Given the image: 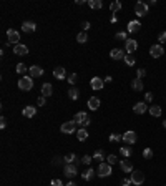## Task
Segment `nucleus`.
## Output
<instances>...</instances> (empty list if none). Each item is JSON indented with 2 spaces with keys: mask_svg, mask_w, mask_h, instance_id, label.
Here are the masks:
<instances>
[{
  "mask_svg": "<svg viewBox=\"0 0 166 186\" xmlns=\"http://www.w3.org/2000/svg\"><path fill=\"white\" fill-rule=\"evenodd\" d=\"M73 121H75L76 125H81L83 128L90 125V118H88V115H86L85 112H78V113H76L75 118H73Z\"/></svg>",
  "mask_w": 166,
  "mask_h": 186,
  "instance_id": "nucleus-1",
  "label": "nucleus"
},
{
  "mask_svg": "<svg viewBox=\"0 0 166 186\" xmlns=\"http://www.w3.org/2000/svg\"><path fill=\"white\" fill-rule=\"evenodd\" d=\"M19 88L20 90H25V91L32 90L33 88V80H32V77H22L19 80Z\"/></svg>",
  "mask_w": 166,
  "mask_h": 186,
  "instance_id": "nucleus-2",
  "label": "nucleus"
},
{
  "mask_svg": "<svg viewBox=\"0 0 166 186\" xmlns=\"http://www.w3.org/2000/svg\"><path fill=\"white\" fill-rule=\"evenodd\" d=\"M98 176L100 178H106V176H110L111 174V165H108V163H100V166H98Z\"/></svg>",
  "mask_w": 166,
  "mask_h": 186,
  "instance_id": "nucleus-3",
  "label": "nucleus"
},
{
  "mask_svg": "<svg viewBox=\"0 0 166 186\" xmlns=\"http://www.w3.org/2000/svg\"><path fill=\"white\" fill-rule=\"evenodd\" d=\"M135 14L138 17H145L148 14V3L145 2H136L135 3Z\"/></svg>",
  "mask_w": 166,
  "mask_h": 186,
  "instance_id": "nucleus-4",
  "label": "nucleus"
},
{
  "mask_svg": "<svg viewBox=\"0 0 166 186\" xmlns=\"http://www.w3.org/2000/svg\"><path fill=\"white\" fill-rule=\"evenodd\" d=\"M75 126H76V123L72 120V121H65V123L62 125V133H65V135H72V133H75Z\"/></svg>",
  "mask_w": 166,
  "mask_h": 186,
  "instance_id": "nucleus-5",
  "label": "nucleus"
},
{
  "mask_svg": "<svg viewBox=\"0 0 166 186\" xmlns=\"http://www.w3.org/2000/svg\"><path fill=\"white\" fill-rule=\"evenodd\" d=\"M130 179H131V183L135 186H140V184H143V181H145V174L141 173V171H133Z\"/></svg>",
  "mask_w": 166,
  "mask_h": 186,
  "instance_id": "nucleus-6",
  "label": "nucleus"
},
{
  "mask_svg": "<svg viewBox=\"0 0 166 186\" xmlns=\"http://www.w3.org/2000/svg\"><path fill=\"white\" fill-rule=\"evenodd\" d=\"M136 48H138V43H136V40L128 38L126 42H124V50H126V53H135Z\"/></svg>",
  "mask_w": 166,
  "mask_h": 186,
  "instance_id": "nucleus-7",
  "label": "nucleus"
},
{
  "mask_svg": "<svg viewBox=\"0 0 166 186\" xmlns=\"http://www.w3.org/2000/svg\"><path fill=\"white\" fill-rule=\"evenodd\" d=\"M136 140H138V138H136V133H135V131L130 130V131H126V133H123V141L126 143V145L136 143Z\"/></svg>",
  "mask_w": 166,
  "mask_h": 186,
  "instance_id": "nucleus-8",
  "label": "nucleus"
},
{
  "mask_svg": "<svg viewBox=\"0 0 166 186\" xmlns=\"http://www.w3.org/2000/svg\"><path fill=\"white\" fill-rule=\"evenodd\" d=\"M7 37H8V43H14V45H19V40H20V33L17 30H10L7 32Z\"/></svg>",
  "mask_w": 166,
  "mask_h": 186,
  "instance_id": "nucleus-9",
  "label": "nucleus"
},
{
  "mask_svg": "<svg viewBox=\"0 0 166 186\" xmlns=\"http://www.w3.org/2000/svg\"><path fill=\"white\" fill-rule=\"evenodd\" d=\"M140 28H141V23L138 20H130L128 22V25H126V30L130 33H136V32H140Z\"/></svg>",
  "mask_w": 166,
  "mask_h": 186,
  "instance_id": "nucleus-10",
  "label": "nucleus"
},
{
  "mask_svg": "<svg viewBox=\"0 0 166 186\" xmlns=\"http://www.w3.org/2000/svg\"><path fill=\"white\" fill-rule=\"evenodd\" d=\"M163 53H164V48H163L161 45H153L151 48H150V55H151L153 58H159Z\"/></svg>",
  "mask_w": 166,
  "mask_h": 186,
  "instance_id": "nucleus-11",
  "label": "nucleus"
},
{
  "mask_svg": "<svg viewBox=\"0 0 166 186\" xmlns=\"http://www.w3.org/2000/svg\"><path fill=\"white\" fill-rule=\"evenodd\" d=\"M90 85H91V88H93V90H102V88H103V85H105V80H103V78H100V77H93L91 81H90Z\"/></svg>",
  "mask_w": 166,
  "mask_h": 186,
  "instance_id": "nucleus-12",
  "label": "nucleus"
},
{
  "mask_svg": "<svg viewBox=\"0 0 166 186\" xmlns=\"http://www.w3.org/2000/svg\"><path fill=\"white\" fill-rule=\"evenodd\" d=\"M28 72H30L32 78H37V77H42V75H43V68L38 67V65H33V67L28 68Z\"/></svg>",
  "mask_w": 166,
  "mask_h": 186,
  "instance_id": "nucleus-13",
  "label": "nucleus"
},
{
  "mask_svg": "<svg viewBox=\"0 0 166 186\" xmlns=\"http://www.w3.org/2000/svg\"><path fill=\"white\" fill-rule=\"evenodd\" d=\"M120 168H121V171H124V173H133V165H131V161H130V160H121L120 161Z\"/></svg>",
  "mask_w": 166,
  "mask_h": 186,
  "instance_id": "nucleus-14",
  "label": "nucleus"
},
{
  "mask_svg": "<svg viewBox=\"0 0 166 186\" xmlns=\"http://www.w3.org/2000/svg\"><path fill=\"white\" fill-rule=\"evenodd\" d=\"M22 30L25 33H33L35 30H37V25H35L33 22H23L22 23Z\"/></svg>",
  "mask_w": 166,
  "mask_h": 186,
  "instance_id": "nucleus-15",
  "label": "nucleus"
},
{
  "mask_svg": "<svg viewBox=\"0 0 166 186\" xmlns=\"http://www.w3.org/2000/svg\"><path fill=\"white\" fill-rule=\"evenodd\" d=\"M22 115L25 116V118H32V116L37 115V108H35V107H23Z\"/></svg>",
  "mask_w": 166,
  "mask_h": 186,
  "instance_id": "nucleus-16",
  "label": "nucleus"
},
{
  "mask_svg": "<svg viewBox=\"0 0 166 186\" xmlns=\"http://www.w3.org/2000/svg\"><path fill=\"white\" fill-rule=\"evenodd\" d=\"M63 173H65V176H67V178H73L76 174V166L73 165V163H72V165H67V166H65V170H63Z\"/></svg>",
  "mask_w": 166,
  "mask_h": 186,
  "instance_id": "nucleus-17",
  "label": "nucleus"
},
{
  "mask_svg": "<svg viewBox=\"0 0 166 186\" xmlns=\"http://www.w3.org/2000/svg\"><path fill=\"white\" fill-rule=\"evenodd\" d=\"M53 77H55L57 80H63L65 77H67V70H65L63 67H57L55 70H53Z\"/></svg>",
  "mask_w": 166,
  "mask_h": 186,
  "instance_id": "nucleus-18",
  "label": "nucleus"
},
{
  "mask_svg": "<svg viewBox=\"0 0 166 186\" xmlns=\"http://www.w3.org/2000/svg\"><path fill=\"white\" fill-rule=\"evenodd\" d=\"M124 55H126V53H124L121 48H113L110 52V57L113 58V60H121V58H124Z\"/></svg>",
  "mask_w": 166,
  "mask_h": 186,
  "instance_id": "nucleus-19",
  "label": "nucleus"
},
{
  "mask_svg": "<svg viewBox=\"0 0 166 186\" xmlns=\"http://www.w3.org/2000/svg\"><path fill=\"white\" fill-rule=\"evenodd\" d=\"M146 103H143V101H138V103H135V107H133V112L136 113V115H143L145 112H146Z\"/></svg>",
  "mask_w": 166,
  "mask_h": 186,
  "instance_id": "nucleus-20",
  "label": "nucleus"
},
{
  "mask_svg": "<svg viewBox=\"0 0 166 186\" xmlns=\"http://www.w3.org/2000/svg\"><path fill=\"white\" fill-rule=\"evenodd\" d=\"M14 53H15V55H27V53H28V48H27L25 45L19 43V45L14 46Z\"/></svg>",
  "mask_w": 166,
  "mask_h": 186,
  "instance_id": "nucleus-21",
  "label": "nucleus"
},
{
  "mask_svg": "<svg viewBox=\"0 0 166 186\" xmlns=\"http://www.w3.org/2000/svg\"><path fill=\"white\" fill-rule=\"evenodd\" d=\"M131 88L135 91H143V80H140V78H135L131 81Z\"/></svg>",
  "mask_w": 166,
  "mask_h": 186,
  "instance_id": "nucleus-22",
  "label": "nucleus"
},
{
  "mask_svg": "<svg viewBox=\"0 0 166 186\" xmlns=\"http://www.w3.org/2000/svg\"><path fill=\"white\" fill-rule=\"evenodd\" d=\"M52 91H53V88H52V85L50 83H43V86H42V96H50L52 95Z\"/></svg>",
  "mask_w": 166,
  "mask_h": 186,
  "instance_id": "nucleus-23",
  "label": "nucleus"
},
{
  "mask_svg": "<svg viewBox=\"0 0 166 186\" xmlns=\"http://www.w3.org/2000/svg\"><path fill=\"white\" fill-rule=\"evenodd\" d=\"M88 107H90V110H93V112H95V110H98V107H100V100H98L97 96H91L90 100H88Z\"/></svg>",
  "mask_w": 166,
  "mask_h": 186,
  "instance_id": "nucleus-24",
  "label": "nucleus"
},
{
  "mask_svg": "<svg viewBox=\"0 0 166 186\" xmlns=\"http://www.w3.org/2000/svg\"><path fill=\"white\" fill-rule=\"evenodd\" d=\"M110 10L113 12V14H116L118 10H121V2L120 0H113V2L110 3Z\"/></svg>",
  "mask_w": 166,
  "mask_h": 186,
  "instance_id": "nucleus-25",
  "label": "nucleus"
},
{
  "mask_svg": "<svg viewBox=\"0 0 166 186\" xmlns=\"http://www.w3.org/2000/svg\"><path fill=\"white\" fill-rule=\"evenodd\" d=\"M123 60L126 62V65H128V67H133V65H135V62H136V58H135V55H133V53H126Z\"/></svg>",
  "mask_w": 166,
  "mask_h": 186,
  "instance_id": "nucleus-26",
  "label": "nucleus"
},
{
  "mask_svg": "<svg viewBox=\"0 0 166 186\" xmlns=\"http://www.w3.org/2000/svg\"><path fill=\"white\" fill-rule=\"evenodd\" d=\"M76 138H78L80 141H85V140L88 138V131L85 130V128H81V130L76 131Z\"/></svg>",
  "mask_w": 166,
  "mask_h": 186,
  "instance_id": "nucleus-27",
  "label": "nucleus"
},
{
  "mask_svg": "<svg viewBox=\"0 0 166 186\" xmlns=\"http://www.w3.org/2000/svg\"><path fill=\"white\" fill-rule=\"evenodd\" d=\"M88 5H90V8H102L103 2L102 0H88Z\"/></svg>",
  "mask_w": 166,
  "mask_h": 186,
  "instance_id": "nucleus-28",
  "label": "nucleus"
},
{
  "mask_svg": "<svg viewBox=\"0 0 166 186\" xmlns=\"http://www.w3.org/2000/svg\"><path fill=\"white\" fill-rule=\"evenodd\" d=\"M150 113H151V116H161V107H158V105L150 107Z\"/></svg>",
  "mask_w": 166,
  "mask_h": 186,
  "instance_id": "nucleus-29",
  "label": "nucleus"
},
{
  "mask_svg": "<svg viewBox=\"0 0 166 186\" xmlns=\"http://www.w3.org/2000/svg\"><path fill=\"white\" fill-rule=\"evenodd\" d=\"M68 96H70V100H78L80 91L76 90V88H70V90H68Z\"/></svg>",
  "mask_w": 166,
  "mask_h": 186,
  "instance_id": "nucleus-30",
  "label": "nucleus"
},
{
  "mask_svg": "<svg viewBox=\"0 0 166 186\" xmlns=\"http://www.w3.org/2000/svg\"><path fill=\"white\" fill-rule=\"evenodd\" d=\"M120 153H121V156H124V158H130L133 151H131V148H130V145H126V146H123V148H121Z\"/></svg>",
  "mask_w": 166,
  "mask_h": 186,
  "instance_id": "nucleus-31",
  "label": "nucleus"
},
{
  "mask_svg": "<svg viewBox=\"0 0 166 186\" xmlns=\"http://www.w3.org/2000/svg\"><path fill=\"white\" fill-rule=\"evenodd\" d=\"M88 40V35H86V32H80L78 35H76V42L78 43H85Z\"/></svg>",
  "mask_w": 166,
  "mask_h": 186,
  "instance_id": "nucleus-32",
  "label": "nucleus"
},
{
  "mask_svg": "<svg viewBox=\"0 0 166 186\" xmlns=\"http://www.w3.org/2000/svg\"><path fill=\"white\" fill-rule=\"evenodd\" d=\"M93 160H95V161H100V163H103V151H102V150H97V151H95V155H93Z\"/></svg>",
  "mask_w": 166,
  "mask_h": 186,
  "instance_id": "nucleus-33",
  "label": "nucleus"
},
{
  "mask_svg": "<svg viewBox=\"0 0 166 186\" xmlns=\"http://www.w3.org/2000/svg\"><path fill=\"white\" fill-rule=\"evenodd\" d=\"M81 176H83V179H86V181H88V179H91V178L95 176V171H93L91 168H90V170H86L85 173L81 174Z\"/></svg>",
  "mask_w": 166,
  "mask_h": 186,
  "instance_id": "nucleus-34",
  "label": "nucleus"
},
{
  "mask_svg": "<svg viewBox=\"0 0 166 186\" xmlns=\"http://www.w3.org/2000/svg\"><path fill=\"white\" fill-rule=\"evenodd\" d=\"M143 158L145 160H151L153 158V150L151 148H145L143 150Z\"/></svg>",
  "mask_w": 166,
  "mask_h": 186,
  "instance_id": "nucleus-35",
  "label": "nucleus"
},
{
  "mask_svg": "<svg viewBox=\"0 0 166 186\" xmlns=\"http://www.w3.org/2000/svg\"><path fill=\"white\" fill-rule=\"evenodd\" d=\"M115 38H116V40H120V42H126V40H128L126 32H118V33L115 35Z\"/></svg>",
  "mask_w": 166,
  "mask_h": 186,
  "instance_id": "nucleus-36",
  "label": "nucleus"
},
{
  "mask_svg": "<svg viewBox=\"0 0 166 186\" xmlns=\"http://www.w3.org/2000/svg\"><path fill=\"white\" fill-rule=\"evenodd\" d=\"M73 160H75V155H73V153H68V155L63 158V161L67 163V165H72V163H73Z\"/></svg>",
  "mask_w": 166,
  "mask_h": 186,
  "instance_id": "nucleus-37",
  "label": "nucleus"
},
{
  "mask_svg": "<svg viewBox=\"0 0 166 186\" xmlns=\"http://www.w3.org/2000/svg\"><path fill=\"white\" fill-rule=\"evenodd\" d=\"M25 72H27V67L25 65H23V63H19V65H17V73H23V75H25Z\"/></svg>",
  "mask_w": 166,
  "mask_h": 186,
  "instance_id": "nucleus-38",
  "label": "nucleus"
},
{
  "mask_svg": "<svg viewBox=\"0 0 166 186\" xmlns=\"http://www.w3.org/2000/svg\"><path fill=\"white\" fill-rule=\"evenodd\" d=\"M121 140H123V135H115V133H113V135H110V141H121Z\"/></svg>",
  "mask_w": 166,
  "mask_h": 186,
  "instance_id": "nucleus-39",
  "label": "nucleus"
},
{
  "mask_svg": "<svg viewBox=\"0 0 166 186\" xmlns=\"http://www.w3.org/2000/svg\"><path fill=\"white\" fill-rule=\"evenodd\" d=\"M91 160H93V156H88V155H85V156L81 158V163H83V165H90V163H91Z\"/></svg>",
  "mask_w": 166,
  "mask_h": 186,
  "instance_id": "nucleus-40",
  "label": "nucleus"
},
{
  "mask_svg": "<svg viewBox=\"0 0 166 186\" xmlns=\"http://www.w3.org/2000/svg\"><path fill=\"white\" fill-rule=\"evenodd\" d=\"M136 75H138V77H136V78L143 80V77L146 75V70H145V68H138V73H136Z\"/></svg>",
  "mask_w": 166,
  "mask_h": 186,
  "instance_id": "nucleus-41",
  "label": "nucleus"
},
{
  "mask_svg": "<svg viewBox=\"0 0 166 186\" xmlns=\"http://www.w3.org/2000/svg\"><path fill=\"white\" fill-rule=\"evenodd\" d=\"M106 160H108V165H116V161H118L115 155H110V156H108V158H106Z\"/></svg>",
  "mask_w": 166,
  "mask_h": 186,
  "instance_id": "nucleus-42",
  "label": "nucleus"
},
{
  "mask_svg": "<svg viewBox=\"0 0 166 186\" xmlns=\"http://www.w3.org/2000/svg\"><path fill=\"white\" fill-rule=\"evenodd\" d=\"M76 80H78V77H76V73H72V75L68 77V81H70L72 85H75V83H76Z\"/></svg>",
  "mask_w": 166,
  "mask_h": 186,
  "instance_id": "nucleus-43",
  "label": "nucleus"
},
{
  "mask_svg": "<svg viewBox=\"0 0 166 186\" xmlns=\"http://www.w3.org/2000/svg\"><path fill=\"white\" fill-rule=\"evenodd\" d=\"M159 43H164L166 42V32H161V33H159Z\"/></svg>",
  "mask_w": 166,
  "mask_h": 186,
  "instance_id": "nucleus-44",
  "label": "nucleus"
},
{
  "mask_svg": "<svg viewBox=\"0 0 166 186\" xmlns=\"http://www.w3.org/2000/svg\"><path fill=\"white\" fill-rule=\"evenodd\" d=\"M5 126H7V118H3V116H2V118H0V128L3 130Z\"/></svg>",
  "mask_w": 166,
  "mask_h": 186,
  "instance_id": "nucleus-45",
  "label": "nucleus"
},
{
  "mask_svg": "<svg viewBox=\"0 0 166 186\" xmlns=\"http://www.w3.org/2000/svg\"><path fill=\"white\" fill-rule=\"evenodd\" d=\"M52 186H63V183L60 179H52Z\"/></svg>",
  "mask_w": 166,
  "mask_h": 186,
  "instance_id": "nucleus-46",
  "label": "nucleus"
},
{
  "mask_svg": "<svg viewBox=\"0 0 166 186\" xmlns=\"http://www.w3.org/2000/svg\"><path fill=\"white\" fill-rule=\"evenodd\" d=\"M145 100H146L148 103L153 101V93H146V95H145Z\"/></svg>",
  "mask_w": 166,
  "mask_h": 186,
  "instance_id": "nucleus-47",
  "label": "nucleus"
},
{
  "mask_svg": "<svg viewBox=\"0 0 166 186\" xmlns=\"http://www.w3.org/2000/svg\"><path fill=\"white\" fill-rule=\"evenodd\" d=\"M38 105H40V107H43V105H45V96H40L38 98Z\"/></svg>",
  "mask_w": 166,
  "mask_h": 186,
  "instance_id": "nucleus-48",
  "label": "nucleus"
},
{
  "mask_svg": "<svg viewBox=\"0 0 166 186\" xmlns=\"http://www.w3.org/2000/svg\"><path fill=\"white\" fill-rule=\"evenodd\" d=\"M121 184H123V186H130V184H133V183H131V179H123Z\"/></svg>",
  "mask_w": 166,
  "mask_h": 186,
  "instance_id": "nucleus-49",
  "label": "nucleus"
},
{
  "mask_svg": "<svg viewBox=\"0 0 166 186\" xmlns=\"http://www.w3.org/2000/svg\"><path fill=\"white\" fill-rule=\"evenodd\" d=\"M83 28H85V30H88V28H90L91 25H90V22H83V25H81Z\"/></svg>",
  "mask_w": 166,
  "mask_h": 186,
  "instance_id": "nucleus-50",
  "label": "nucleus"
},
{
  "mask_svg": "<svg viewBox=\"0 0 166 186\" xmlns=\"http://www.w3.org/2000/svg\"><path fill=\"white\" fill-rule=\"evenodd\" d=\"M85 3H88V2H85V0H76V5H85Z\"/></svg>",
  "mask_w": 166,
  "mask_h": 186,
  "instance_id": "nucleus-51",
  "label": "nucleus"
},
{
  "mask_svg": "<svg viewBox=\"0 0 166 186\" xmlns=\"http://www.w3.org/2000/svg\"><path fill=\"white\" fill-rule=\"evenodd\" d=\"M118 19H116V15H111V23H116Z\"/></svg>",
  "mask_w": 166,
  "mask_h": 186,
  "instance_id": "nucleus-52",
  "label": "nucleus"
},
{
  "mask_svg": "<svg viewBox=\"0 0 166 186\" xmlns=\"http://www.w3.org/2000/svg\"><path fill=\"white\" fill-rule=\"evenodd\" d=\"M111 80H113V78H111V77H106V78H105V83H110V81H111Z\"/></svg>",
  "mask_w": 166,
  "mask_h": 186,
  "instance_id": "nucleus-53",
  "label": "nucleus"
},
{
  "mask_svg": "<svg viewBox=\"0 0 166 186\" xmlns=\"http://www.w3.org/2000/svg\"><path fill=\"white\" fill-rule=\"evenodd\" d=\"M65 186H76V184H75L73 181H70V183H67V184H65Z\"/></svg>",
  "mask_w": 166,
  "mask_h": 186,
  "instance_id": "nucleus-54",
  "label": "nucleus"
},
{
  "mask_svg": "<svg viewBox=\"0 0 166 186\" xmlns=\"http://www.w3.org/2000/svg\"><path fill=\"white\" fill-rule=\"evenodd\" d=\"M163 126H164V128H166V120H164V121H163Z\"/></svg>",
  "mask_w": 166,
  "mask_h": 186,
  "instance_id": "nucleus-55",
  "label": "nucleus"
}]
</instances>
